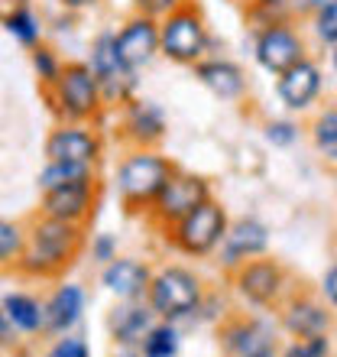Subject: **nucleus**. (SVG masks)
I'll return each mask as SVG.
<instances>
[{
	"instance_id": "22",
	"label": "nucleus",
	"mask_w": 337,
	"mask_h": 357,
	"mask_svg": "<svg viewBox=\"0 0 337 357\" xmlns=\"http://www.w3.org/2000/svg\"><path fill=\"white\" fill-rule=\"evenodd\" d=\"M84 312V289L75 282H62L46 302V331L49 335H68L78 325Z\"/></svg>"
},
{
	"instance_id": "23",
	"label": "nucleus",
	"mask_w": 337,
	"mask_h": 357,
	"mask_svg": "<svg viewBox=\"0 0 337 357\" xmlns=\"http://www.w3.org/2000/svg\"><path fill=\"white\" fill-rule=\"evenodd\" d=\"M0 305H3L10 325L17 331H23V335L46 331V302H39L36 296H29V292H10Z\"/></svg>"
},
{
	"instance_id": "28",
	"label": "nucleus",
	"mask_w": 337,
	"mask_h": 357,
	"mask_svg": "<svg viewBox=\"0 0 337 357\" xmlns=\"http://www.w3.org/2000/svg\"><path fill=\"white\" fill-rule=\"evenodd\" d=\"M311 140L318 146V153L324 160L337 162V107L331 111H321L311 123Z\"/></svg>"
},
{
	"instance_id": "41",
	"label": "nucleus",
	"mask_w": 337,
	"mask_h": 357,
	"mask_svg": "<svg viewBox=\"0 0 337 357\" xmlns=\"http://www.w3.org/2000/svg\"><path fill=\"white\" fill-rule=\"evenodd\" d=\"M331 72L337 75V46H331Z\"/></svg>"
},
{
	"instance_id": "12",
	"label": "nucleus",
	"mask_w": 337,
	"mask_h": 357,
	"mask_svg": "<svg viewBox=\"0 0 337 357\" xmlns=\"http://www.w3.org/2000/svg\"><path fill=\"white\" fill-rule=\"evenodd\" d=\"M269 250V227L260 218H237L227 225V234L217 247V264L227 273L244 266L246 260H256Z\"/></svg>"
},
{
	"instance_id": "5",
	"label": "nucleus",
	"mask_w": 337,
	"mask_h": 357,
	"mask_svg": "<svg viewBox=\"0 0 337 357\" xmlns=\"http://www.w3.org/2000/svg\"><path fill=\"white\" fill-rule=\"evenodd\" d=\"M211 52V29L198 3H182L175 13L159 20V56L175 66H195Z\"/></svg>"
},
{
	"instance_id": "38",
	"label": "nucleus",
	"mask_w": 337,
	"mask_h": 357,
	"mask_svg": "<svg viewBox=\"0 0 337 357\" xmlns=\"http://www.w3.org/2000/svg\"><path fill=\"white\" fill-rule=\"evenodd\" d=\"M10 335H13V325H10L7 312H3V305H0V344H7Z\"/></svg>"
},
{
	"instance_id": "27",
	"label": "nucleus",
	"mask_w": 337,
	"mask_h": 357,
	"mask_svg": "<svg viewBox=\"0 0 337 357\" xmlns=\"http://www.w3.org/2000/svg\"><path fill=\"white\" fill-rule=\"evenodd\" d=\"M246 20L253 23V29L292 23V3L289 0H246Z\"/></svg>"
},
{
	"instance_id": "24",
	"label": "nucleus",
	"mask_w": 337,
	"mask_h": 357,
	"mask_svg": "<svg viewBox=\"0 0 337 357\" xmlns=\"http://www.w3.org/2000/svg\"><path fill=\"white\" fill-rule=\"evenodd\" d=\"M3 29L26 49L39 46V36H42V23H39L36 10L29 7L26 0H17V3L3 13Z\"/></svg>"
},
{
	"instance_id": "10",
	"label": "nucleus",
	"mask_w": 337,
	"mask_h": 357,
	"mask_svg": "<svg viewBox=\"0 0 337 357\" xmlns=\"http://www.w3.org/2000/svg\"><path fill=\"white\" fill-rule=\"evenodd\" d=\"M104 156V140L91 123H68L58 121L46 137V160L49 162H78V166H94Z\"/></svg>"
},
{
	"instance_id": "31",
	"label": "nucleus",
	"mask_w": 337,
	"mask_h": 357,
	"mask_svg": "<svg viewBox=\"0 0 337 357\" xmlns=\"http://www.w3.org/2000/svg\"><path fill=\"white\" fill-rule=\"evenodd\" d=\"M311 33L321 46H337V3L334 7H324L318 13H311Z\"/></svg>"
},
{
	"instance_id": "11",
	"label": "nucleus",
	"mask_w": 337,
	"mask_h": 357,
	"mask_svg": "<svg viewBox=\"0 0 337 357\" xmlns=\"http://www.w3.org/2000/svg\"><path fill=\"white\" fill-rule=\"evenodd\" d=\"M253 56L256 66L269 75H279L285 68H292L295 62L305 59V39L292 23H279V26H266L256 29L253 39Z\"/></svg>"
},
{
	"instance_id": "3",
	"label": "nucleus",
	"mask_w": 337,
	"mask_h": 357,
	"mask_svg": "<svg viewBox=\"0 0 337 357\" xmlns=\"http://www.w3.org/2000/svg\"><path fill=\"white\" fill-rule=\"evenodd\" d=\"M205 296L207 292L201 276L182 264H166L159 270H152L150 289H146V302L156 312V319L175 321V325L185 319H195Z\"/></svg>"
},
{
	"instance_id": "6",
	"label": "nucleus",
	"mask_w": 337,
	"mask_h": 357,
	"mask_svg": "<svg viewBox=\"0 0 337 357\" xmlns=\"http://www.w3.org/2000/svg\"><path fill=\"white\" fill-rule=\"evenodd\" d=\"M227 225H230L227 208L221 205L217 198H207L191 215H185L178 225L168 227L166 241L178 254L201 260V257L217 254V247H221V241H224V234H227Z\"/></svg>"
},
{
	"instance_id": "19",
	"label": "nucleus",
	"mask_w": 337,
	"mask_h": 357,
	"mask_svg": "<svg viewBox=\"0 0 337 357\" xmlns=\"http://www.w3.org/2000/svg\"><path fill=\"white\" fill-rule=\"evenodd\" d=\"M152 270L140 257H113L107 266H101V286L117 299H146Z\"/></svg>"
},
{
	"instance_id": "25",
	"label": "nucleus",
	"mask_w": 337,
	"mask_h": 357,
	"mask_svg": "<svg viewBox=\"0 0 337 357\" xmlns=\"http://www.w3.org/2000/svg\"><path fill=\"white\" fill-rule=\"evenodd\" d=\"M178 344H182V335H178V325L175 321H156L146 338L140 344V354L143 357H175L178 354Z\"/></svg>"
},
{
	"instance_id": "8",
	"label": "nucleus",
	"mask_w": 337,
	"mask_h": 357,
	"mask_svg": "<svg viewBox=\"0 0 337 357\" xmlns=\"http://www.w3.org/2000/svg\"><path fill=\"white\" fill-rule=\"evenodd\" d=\"M211 195V182L205 176H198V172H188V169H178L168 176V182L162 185V192L156 195L152 208L146 211L150 221L162 231H168L172 225H178L185 215H191L201 202H207Z\"/></svg>"
},
{
	"instance_id": "37",
	"label": "nucleus",
	"mask_w": 337,
	"mask_h": 357,
	"mask_svg": "<svg viewBox=\"0 0 337 357\" xmlns=\"http://www.w3.org/2000/svg\"><path fill=\"white\" fill-rule=\"evenodd\" d=\"M321 292H324L328 305H334V309H337V260L328 266V273L321 276Z\"/></svg>"
},
{
	"instance_id": "30",
	"label": "nucleus",
	"mask_w": 337,
	"mask_h": 357,
	"mask_svg": "<svg viewBox=\"0 0 337 357\" xmlns=\"http://www.w3.org/2000/svg\"><path fill=\"white\" fill-rule=\"evenodd\" d=\"M62 59L52 52L49 46H33V68H36V75H39V82H42V88H52L56 85V78H58V72H62Z\"/></svg>"
},
{
	"instance_id": "16",
	"label": "nucleus",
	"mask_w": 337,
	"mask_h": 357,
	"mask_svg": "<svg viewBox=\"0 0 337 357\" xmlns=\"http://www.w3.org/2000/svg\"><path fill=\"white\" fill-rule=\"evenodd\" d=\"M117 52L133 72L150 66L159 56V23L143 13H133L120 29H117Z\"/></svg>"
},
{
	"instance_id": "35",
	"label": "nucleus",
	"mask_w": 337,
	"mask_h": 357,
	"mask_svg": "<svg viewBox=\"0 0 337 357\" xmlns=\"http://www.w3.org/2000/svg\"><path fill=\"white\" fill-rule=\"evenodd\" d=\"M113 257H117V237L107 234V231H104V234H94L91 237V260L94 264L107 266Z\"/></svg>"
},
{
	"instance_id": "1",
	"label": "nucleus",
	"mask_w": 337,
	"mask_h": 357,
	"mask_svg": "<svg viewBox=\"0 0 337 357\" xmlns=\"http://www.w3.org/2000/svg\"><path fill=\"white\" fill-rule=\"evenodd\" d=\"M84 247V227L68 225L58 218L39 215L26 231V247L17 260V270L33 280H56L68 266L75 264V257Z\"/></svg>"
},
{
	"instance_id": "21",
	"label": "nucleus",
	"mask_w": 337,
	"mask_h": 357,
	"mask_svg": "<svg viewBox=\"0 0 337 357\" xmlns=\"http://www.w3.org/2000/svg\"><path fill=\"white\" fill-rule=\"evenodd\" d=\"M282 328L292 338H324L331 331V312L308 296H295L282 305Z\"/></svg>"
},
{
	"instance_id": "39",
	"label": "nucleus",
	"mask_w": 337,
	"mask_h": 357,
	"mask_svg": "<svg viewBox=\"0 0 337 357\" xmlns=\"http://www.w3.org/2000/svg\"><path fill=\"white\" fill-rule=\"evenodd\" d=\"M58 3H62L65 10H91L97 0H58Z\"/></svg>"
},
{
	"instance_id": "9",
	"label": "nucleus",
	"mask_w": 337,
	"mask_h": 357,
	"mask_svg": "<svg viewBox=\"0 0 337 357\" xmlns=\"http://www.w3.org/2000/svg\"><path fill=\"white\" fill-rule=\"evenodd\" d=\"M230 282H234L237 296L253 305V309H276L289 289V273L282 270L279 260H269L262 254L256 260H246L244 266H237L230 273Z\"/></svg>"
},
{
	"instance_id": "36",
	"label": "nucleus",
	"mask_w": 337,
	"mask_h": 357,
	"mask_svg": "<svg viewBox=\"0 0 337 357\" xmlns=\"http://www.w3.org/2000/svg\"><path fill=\"white\" fill-rule=\"evenodd\" d=\"M46 357H91V351H88V344L78 338H58L52 348H49Z\"/></svg>"
},
{
	"instance_id": "4",
	"label": "nucleus",
	"mask_w": 337,
	"mask_h": 357,
	"mask_svg": "<svg viewBox=\"0 0 337 357\" xmlns=\"http://www.w3.org/2000/svg\"><path fill=\"white\" fill-rule=\"evenodd\" d=\"M46 101L52 104L58 121L91 123L104 111V94L88 62H65L56 85L46 88Z\"/></svg>"
},
{
	"instance_id": "15",
	"label": "nucleus",
	"mask_w": 337,
	"mask_h": 357,
	"mask_svg": "<svg viewBox=\"0 0 337 357\" xmlns=\"http://www.w3.org/2000/svg\"><path fill=\"white\" fill-rule=\"evenodd\" d=\"M321 88H324V75H321V66L311 62L308 56L295 62L292 68L276 75V94L279 101L289 107V111H308L311 104L321 98Z\"/></svg>"
},
{
	"instance_id": "2",
	"label": "nucleus",
	"mask_w": 337,
	"mask_h": 357,
	"mask_svg": "<svg viewBox=\"0 0 337 357\" xmlns=\"http://www.w3.org/2000/svg\"><path fill=\"white\" fill-rule=\"evenodd\" d=\"M172 172H175V162H168V156H162L156 146H130V153L117 162V172H113L117 198L133 215L150 211Z\"/></svg>"
},
{
	"instance_id": "13",
	"label": "nucleus",
	"mask_w": 337,
	"mask_h": 357,
	"mask_svg": "<svg viewBox=\"0 0 337 357\" xmlns=\"http://www.w3.org/2000/svg\"><path fill=\"white\" fill-rule=\"evenodd\" d=\"M94 208H97V178L49 188V192H42V198H39V215L58 218V221L81 225V227L91 221Z\"/></svg>"
},
{
	"instance_id": "32",
	"label": "nucleus",
	"mask_w": 337,
	"mask_h": 357,
	"mask_svg": "<svg viewBox=\"0 0 337 357\" xmlns=\"http://www.w3.org/2000/svg\"><path fill=\"white\" fill-rule=\"evenodd\" d=\"M266 143L272 146H292V143L299 140V123L295 121H269L266 123V130H262Z\"/></svg>"
},
{
	"instance_id": "34",
	"label": "nucleus",
	"mask_w": 337,
	"mask_h": 357,
	"mask_svg": "<svg viewBox=\"0 0 337 357\" xmlns=\"http://www.w3.org/2000/svg\"><path fill=\"white\" fill-rule=\"evenodd\" d=\"M182 3H188V0H133V7H136V13H143V17L150 20H166L168 13H175Z\"/></svg>"
},
{
	"instance_id": "14",
	"label": "nucleus",
	"mask_w": 337,
	"mask_h": 357,
	"mask_svg": "<svg viewBox=\"0 0 337 357\" xmlns=\"http://www.w3.org/2000/svg\"><path fill=\"white\" fill-rule=\"evenodd\" d=\"M120 130L130 146H159L168 133V117L150 98H130L120 107Z\"/></svg>"
},
{
	"instance_id": "26",
	"label": "nucleus",
	"mask_w": 337,
	"mask_h": 357,
	"mask_svg": "<svg viewBox=\"0 0 337 357\" xmlns=\"http://www.w3.org/2000/svg\"><path fill=\"white\" fill-rule=\"evenodd\" d=\"M88 178H97L94 166H78V162H49L39 172V192H49V188L58 185H72V182H88Z\"/></svg>"
},
{
	"instance_id": "18",
	"label": "nucleus",
	"mask_w": 337,
	"mask_h": 357,
	"mask_svg": "<svg viewBox=\"0 0 337 357\" xmlns=\"http://www.w3.org/2000/svg\"><path fill=\"white\" fill-rule=\"evenodd\" d=\"M221 344H224L227 357H256L262 351L276 348V335L266 321L234 315L221 325Z\"/></svg>"
},
{
	"instance_id": "33",
	"label": "nucleus",
	"mask_w": 337,
	"mask_h": 357,
	"mask_svg": "<svg viewBox=\"0 0 337 357\" xmlns=\"http://www.w3.org/2000/svg\"><path fill=\"white\" fill-rule=\"evenodd\" d=\"M328 335L324 338H295L282 357H328Z\"/></svg>"
},
{
	"instance_id": "17",
	"label": "nucleus",
	"mask_w": 337,
	"mask_h": 357,
	"mask_svg": "<svg viewBox=\"0 0 337 357\" xmlns=\"http://www.w3.org/2000/svg\"><path fill=\"white\" fill-rule=\"evenodd\" d=\"M156 312L150 309L146 299H117L113 312L107 315V328L117 348H140L146 331L156 325Z\"/></svg>"
},
{
	"instance_id": "40",
	"label": "nucleus",
	"mask_w": 337,
	"mask_h": 357,
	"mask_svg": "<svg viewBox=\"0 0 337 357\" xmlns=\"http://www.w3.org/2000/svg\"><path fill=\"white\" fill-rule=\"evenodd\" d=\"M337 0H301V7L305 10H311V13H318V10H324V7H334Z\"/></svg>"
},
{
	"instance_id": "42",
	"label": "nucleus",
	"mask_w": 337,
	"mask_h": 357,
	"mask_svg": "<svg viewBox=\"0 0 337 357\" xmlns=\"http://www.w3.org/2000/svg\"><path fill=\"white\" fill-rule=\"evenodd\" d=\"M256 357H279V351L269 348V351H262V354H256Z\"/></svg>"
},
{
	"instance_id": "29",
	"label": "nucleus",
	"mask_w": 337,
	"mask_h": 357,
	"mask_svg": "<svg viewBox=\"0 0 337 357\" xmlns=\"http://www.w3.org/2000/svg\"><path fill=\"white\" fill-rule=\"evenodd\" d=\"M23 247H26V231H23L17 221L0 218V270H3V266H17Z\"/></svg>"
},
{
	"instance_id": "7",
	"label": "nucleus",
	"mask_w": 337,
	"mask_h": 357,
	"mask_svg": "<svg viewBox=\"0 0 337 357\" xmlns=\"http://www.w3.org/2000/svg\"><path fill=\"white\" fill-rule=\"evenodd\" d=\"M97 85L104 94V107L107 104H123L136 98V72H133L127 62L117 52V29H101L91 43V59H88Z\"/></svg>"
},
{
	"instance_id": "20",
	"label": "nucleus",
	"mask_w": 337,
	"mask_h": 357,
	"mask_svg": "<svg viewBox=\"0 0 337 357\" xmlns=\"http://www.w3.org/2000/svg\"><path fill=\"white\" fill-rule=\"evenodd\" d=\"M191 72H195L198 82L214 94V98H221V101H240V98L246 94L244 68L237 66V62H230V59L205 56L201 62L191 66Z\"/></svg>"
}]
</instances>
